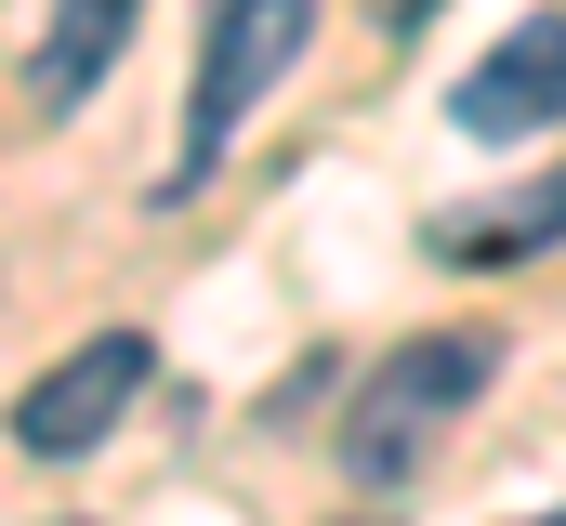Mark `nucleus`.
Instances as JSON below:
<instances>
[{
    "mask_svg": "<svg viewBox=\"0 0 566 526\" xmlns=\"http://www.w3.org/2000/svg\"><path fill=\"white\" fill-rule=\"evenodd\" d=\"M541 526H566V514H541Z\"/></svg>",
    "mask_w": 566,
    "mask_h": 526,
    "instance_id": "6e6552de",
    "label": "nucleus"
},
{
    "mask_svg": "<svg viewBox=\"0 0 566 526\" xmlns=\"http://www.w3.org/2000/svg\"><path fill=\"white\" fill-rule=\"evenodd\" d=\"M488 369H501L488 329H448V343L382 356V369L356 382V408H343V474H356V487H409V474L434 461V434L488 394Z\"/></svg>",
    "mask_w": 566,
    "mask_h": 526,
    "instance_id": "f257e3e1",
    "label": "nucleus"
},
{
    "mask_svg": "<svg viewBox=\"0 0 566 526\" xmlns=\"http://www.w3.org/2000/svg\"><path fill=\"white\" fill-rule=\"evenodd\" d=\"M316 40V0H211V40H198V80H185V158L171 185H211V158L238 145V119L290 80V53Z\"/></svg>",
    "mask_w": 566,
    "mask_h": 526,
    "instance_id": "f03ea898",
    "label": "nucleus"
},
{
    "mask_svg": "<svg viewBox=\"0 0 566 526\" xmlns=\"http://www.w3.org/2000/svg\"><path fill=\"white\" fill-rule=\"evenodd\" d=\"M448 119L474 132V145H527V132H554L566 119V13H527L501 53H474L461 93H448Z\"/></svg>",
    "mask_w": 566,
    "mask_h": 526,
    "instance_id": "20e7f679",
    "label": "nucleus"
},
{
    "mask_svg": "<svg viewBox=\"0 0 566 526\" xmlns=\"http://www.w3.org/2000/svg\"><path fill=\"white\" fill-rule=\"evenodd\" d=\"M396 13H409V27H422V13H434V0H396Z\"/></svg>",
    "mask_w": 566,
    "mask_h": 526,
    "instance_id": "0eeeda50",
    "label": "nucleus"
},
{
    "mask_svg": "<svg viewBox=\"0 0 566 526\" xmlns=\"http://www.w3.org/2000/svg\"><path fill=\"white\" fill-rule=\"evenodd\" d=\"M554 238H566V171L514 185L501 211H448V224H434V251H448V263H527V251H554Z\"/></svg>",
    "mask_w": 566,
    "mask_h": 526,
    "instance_id": "423d86ee",
    "label": "nucleus"
},
{
    "mask_svg": "<svg viewBox=\"0 0 566 526\" xmlns=\"http://www.w3.org/2000/svg\"><path fill=\"white\" fill-rule=\"evenodd\" d=\"M133 13L145 0H53V27H40V66H27V93L66 119V106H93L106 93V66L133 53Z\"/></svg>",
    "mask_w": 566,
    "mask_h": 526,
    "instance_id": "39448f33",
    "label": "nucleus"
},
{
    "mask_svg": "<svg viewBox=\"0 0 566 526\" xmlns=\"http://www.w3.org/2000/svg\"><path fill=\"white\" fill-rule=\"evenodd\" d=\"M145 369H158L145 329H93L66 369H40V382L13 394V448H27V461H80V448H106L119 408L145 394Z\"/></svg>",
    "mask_w": 566,
    "mask_h": 526,
    "instance_id": "7ed1b4c3",
    "label": "nucleus"
}]
</instances>
